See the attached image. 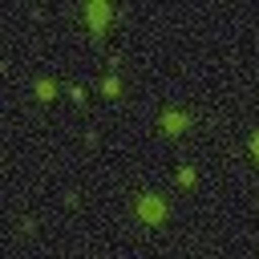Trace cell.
Returning <instances> with one entry per match:
<instances>
[{
    "instance_id": "1",
    "label": "cell",
    "mask_w": 259,
    "mask_h": 259,
    "mask_svg": "<svg viewBox=\"0 0 259 259\" xmlns=\"http://www.w3.org/2000/svg\"><path fill=\"white\" fill-rule=\"evenodd\" d=\"M138 214H142L146 223H162V219H166V202L154 198V194H146V198L138 202Z\"/></svg>"
},
{
    "instance_id": "2",
    "label": "cell",
    "mask_w": 259,
    "mask_h": 259,
    "mask_svg": "<svg viewBox=\"0 0 259 259\" xmlns=\"http://www.w3.org/2000/svg\"><path fill=\"white\" fill-rule=\"evenodd\" d=\"M89 24H93V32H101L105 28V20H109V4H89Z\"/></svg>"
},
{
    "instance_id": "3",
    "label": "cell",
    "mask_w": 259,
    "mask_h": 259,
    "mask_svg": "<svg viewBox=\"0 0 259 259\" xmlns=\"http://www.w3.org/2000/svg\"><path fill=\"white\" fill-rule=\"evenodd\" d=\"M162 125H166L170 134H182V130H186V117H182V113H166V117H162Z\"/></svg>"
},
{
    "instance_id": "4",
    "label": "cell",
    "mask_w": 259,
    "mask_h": 259,
    "mask_svg": "<svg viewBox=\"0 0 259 259\" xmlns=\"http://www.w3.org/2000/svg\"><path fill=\"white\" fill-rule=\"evenodd\" d=\"M36 93H40V97L49 101V97H53V81H40V85H36Z\"/></svg>"
},
{
    "instance_id": "5",
    "label": "cell",
    "mask_w": 259,
    "mask_h": 259,
    "mask_svg": "<svg viewBox=\"0 0 259 259\" xmlns=\"http://www.w3.org/2000/svg\"><path fill=\"white\" fill-rule=\"evenodd\" d=\"M251 154H255V158H259V134H255V138H251Z\"/></svg>"
}]
</instances>
